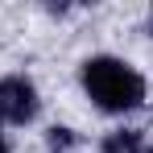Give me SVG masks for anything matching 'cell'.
Segmentation results:
<instances>
[{"label":"cell","instance_id":"5b68a950","mask_svg":"<svg viewBox=\"0 0 153 153\" xmlns=\"http://www.w3.org/2000/svg\"><path fill=\"white\" fill-rule=\"evenodd\" d=\"M145 153H153V149H145Z\"/></svg>","mask_w":153,"mask_h":153},{"label":"cell","instance_id":"6da1fadb","mask_svg":"<svg viewBox=\"0 0 153 153\" xmlns=\"http://www.w3.org/2000/svg\"><path fill=\"white\" fill-rule=\"evenodd\" d=\"M83 87H87V95L103 112H128V108H137L145 100L141 75L132 66H124L120 58H91V62H83Z\"/></svg>","mask_w":153,"mask_h":153},{"label":"cell","instance_id":"277c9868","mask_svg":"<svg viewBox=\"0 0 153 153\" xmlns=\"http://www.w3.org/2000/svg\"><path fill=\"white\" fill-rule=\"evenodd\" d=\"M0 153H4V141H0Z\"/></svg>","mask_w":153,"mask_h":153},{"label":"cell","instance_id":"3957f363","mask_svg":"<svg viewBox=\"0 0 153 153\" xmlns=\"http://www.w3.org/2000/svg\"><path fill=\"white\" fill-rule=\"evenodd\" d=\"M103 153H141V132H132V128H116V132L103 141Z\"/></svg>","mask_w":153,"mask_h":153},{"label":"cell","instance_id":"7a4b0ae2","mask_svg":"<svg viewBox=\"0 0 153 153\" xmlns=\"http://www.w3.org/2000/svg\"><path fill=\"white\" fill-rule=\"evenodd\" d=\"M0 116L13 124H25L37 116V91L29 79H4L0 83Z\"/></svg>","mask_w":153,"mask_h":153}]
</instances>
